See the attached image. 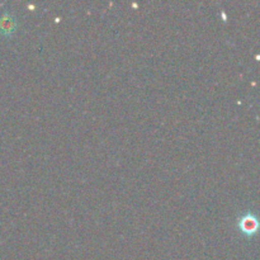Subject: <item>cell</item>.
<instances>
[{
    "label": "cell",
    "mask_w": 260,
    "mask_h": 260,
    "mask_svg": "<svg viewBox=\"0 0 260 260\" xmlns=\"http://www.w3.org/2000/svg\"><path fill=\"white\" fill-rule=\"evenodd\" d=\"M17 19L9 13H4L0 15V35L12 36L17 30Z\"/></svg>",
    "instance_id": "6da1fadb"
},
{
    "label": "cell",
    "mask_w": 260,
    "mask_h": 260,
    "mask_svg": "<svg viewBox=\"0 0 260 260\" xmlns=\"http://www.w3.org/2000/svg\"><path fill=\"white\" fill-rule=\"evenodd\" d=\"M256 220L253 216L248 215L241 218V230L245 234H253L256 230Z\"/></svg>",
    "instance_id": "7a4b0ae2"
}]
</instances>
